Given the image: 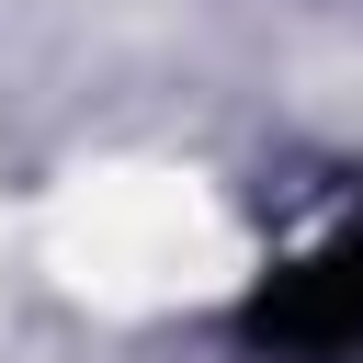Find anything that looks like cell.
I'll use <instances>...</instances> for the list:
<instances>
[{
    "instance_id": "obj_1",
    "label": "cell",
    "mask_w": 363,
    "mask_h": 363,
    "mask_svg": "<svg viewBox=\"0 0 363 363\" xmlns=\"http://www.w3.org/2000/svg\"><path fill=\"white\" fill-rule=\"evenodd\" d=\"M250 340L272 363H363V227H340L329 250L272 272L250 295Z\"/></svg>"
}]
</instances>
